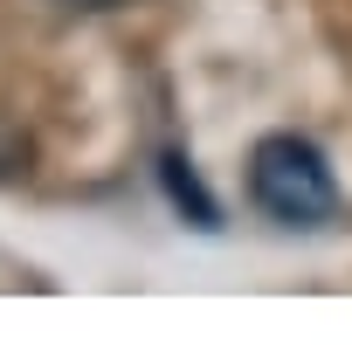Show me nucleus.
Returning a JSON list of instances; mask_svg holds the SVG:
<instances>
[{
  "label": "nucleus",
  "mask_w": 352,
  "mask_h": 352,
  "mask_svg": "<svg viewBox=\"0 0 352 352\" xmlns=\"http://www.w3.org/2000/svg\"><path fill=\"white\" fill-rule=\"evenodd\" d=\"M249 201L290 235H318L338 221V173L304 131H263L249 145Z\"/></svg>",
  "instance_id": "f257e3e1"
},
{
  "label": "nucleus",
  "mask_w": 352,
  "mask_h": 352,
  "mask_svg": "<svg viewBox=\"0 0 352 352\" xmlns=\"http://www.w3.org/2000/svg\"><path fill=\"white\" fill-rule=\"evenodd\" d=\"M159 187H166L173 214H180L187 228H201V235H221V201L201 187V173H194V159H187L180 145H166V152H159Z\"/></svg>",
  "instance_id": "f03ea898"
},
{
  "label": "nucleus",
  "mask_w": 352,
  "mask_h": 352,
  "mask_svg": "<svg viewBox=\"0 0 352 352\" xmlns=\"http://www.w3.org/2000/svg\"><path fill=\"white\" fill-rule=\"evenodd\" d=\"M69 8H131V0H69Z\"/></svg>",
  "instance_id": "7ed1b4c3"
}]
</instances>
